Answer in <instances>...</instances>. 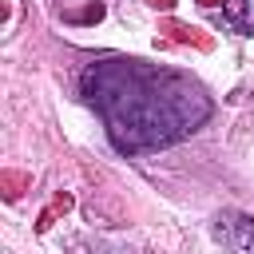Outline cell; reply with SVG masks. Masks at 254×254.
Masks as SVG:
<instances>
[{
  "instance_id": "6da1fadb",
  "label": "cell",
  "mask_w": 254,
  "mask_h": 254,
  "mask_svg": "<svg viewBox=\"0 0 254 254\" xmlns=\"http://www.w3.org/2000/svg\"><path fill=\"white\" fill-rule=\"evenodd\" d=\"M79 95L95 107L107 139L123 155H143L194 135L214 103L206 87L167 64L139 56H103L79 71Z\"/></svg>"
},
{
  "instance_id": "8992f818",
  "label": "cell",
  "mask_w": 254,
  "mask_h": 254,
  "mask_svg": "<svg viewBox=\"0 0 254 254\" xmlns=\"http://www.w3.org/2000/svg\"><path fill=\"white\" fill-rule=\"evenodd\" d=\"M147 4H151V8H159V12H171V8H175V0H147Z\"/></svg>"
},
{
  "instance_id": "7a4b0ae2",
  "label": "cell",
  "mask_w": 254,
  "mask_h": 254,
  "mask_svg": "<svg viewBox=\"0 0 254 254\" xmlns=\"http://www.w3.org/2000/svg\"><path fill=\"white\" fill-rule=\"evenodd\" d=\"M218 238L226 242L230 254H254V218L242 210H222L218 218Z\"/></svg>"
},
{
  "instance_id": "277c9868",
  "label": "cell",
  "mask_w": 254,
  "mask_h": 254,
  "mask_svg": "<svg viewBox=\"0 0 254 254\" xmlns=\"http://www.w3.org/2000/svg\"><path fill=\"white\" fill-rule=\"evenodd\" d=\"M226 24L242 36H254V0H226Z\"/></svg>"
},
{
  "instance_id": "3957f363",
  "label": "cell",
  "mask_w": 254,
  "mask_h": 254,
  "mask_svg": "<svg viewBox=\"0 0 254 254\" xmlns=\"http://www.w3.org/2000/svg\"><path fill=\"white\" fill-rule=\"evenodd\" d=\"M159 44L167 48V44H190V48H198V52H210L214 48V40L202 32V28H194V24H179V20H163L159 24Z\"/></svg>"
},
{
  "instance_id": "5b68a950",
  "label": "cell",
  "mask_w": 254,
  "mask_h": 254,
  "mask_svg": "<svg viewBox=\"0 0 254 254\" xmlns=\"http://www.w3.org/2000/svg\"><path fill=\"white\" fill-rule=\"evenodd\" d=\"M24 183H28V175H16V171H8V175H4V187H8V190H4V194H8V198H16Z\"/></svg>"
},
{
  "instance_id": "52a82bcc",
  "label": "cell",
  "mask_w": 254,
  "mask_h": 254,
  "mask_svg": "<svg viewBox=\"0 0 254 254\" xmlns=\"http://www.w3.org/2000/svg\"><path fill=\"white\" fill-rule=\"evenodd\" d=\"M198 4H202V8H214V4H218V0H198Z\"/></svg>"
}]
</instances>
